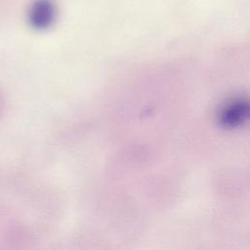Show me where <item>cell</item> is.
Here are the masks:
<instances>
[{
    "label": "cell",
    "mask_w": 250,
    "mask_h": 250,
    "mask_svg": "<svg viewBox=\"0 0 250 250\" xmlns=\"http://www.w3.org/2000/svg\"><path fill=\"white\" fill-rule=\"evenodd\" d=\"M248 116V103L243 99L229 102L221 110L219 118L226 128H234L244 123Z\"/></svg>",
    "instance_id": "obj_1"
},
{
    "label": "cell",
    "mask_w": 250,
    "mask_h": 250,
    "mask_svg": "<svg viewBox=\"0 0 250 250\" xmlns=\"http://www.w3.org/2000/svg\"><path fill=\"white\" fill-rule=\"evenodd\" d=\"M55 15V5L51 0H36L29 9L28 21L32 27L45 29L53 23Z\"/></svg>",
    "instance_id": "obj_2"
}]
</instances>
